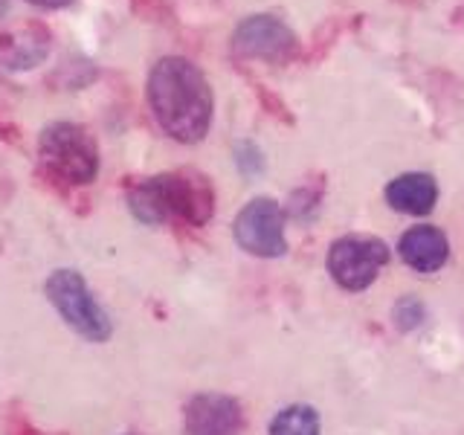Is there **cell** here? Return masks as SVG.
<instances>
[{
	"label": "cell",
	"mask_w": 464,
	"mask_h": 435,
	"mask_svg": "<svg viewBox=\"0 0 464 435\" xmlns=\"http://www.w3.org/2000/svg\"><path fill=\"white\" fill-rule=\"evenodd\" d=\"M149 105L157 125L178 142H200L212 125V87L188 58H160L149 72Z\"/></svg>",
	"instance_id": "6da1fadb"
},
{
	"label": "cell",
	"mask_w": 464,
	"mask_h": 435,
	"mask_svg": "<svg viewBox=\"0 0 464 435\" xmlns=\"http://www.w3.org/2000/svg\"><path fill=\"white\" fill-rule=\"evenodd\" d=\"M128 209L142 224H166L171 218L203 227L215 215L212 183L200 171L183 169L145 178L128 192Z\"/></svg>",
	"instance_id": "7a4b0ae2"
},
{
	"label": "cell",
	"mask_w": 464,
	"mask_h": 435,
	"mask_svg": "<svg viewBox=\"0 0 464 435\" xmlns=\"http://www.w3.org/2000/svg\"><path fill=\"white\" fill-rule=\"evenodd\" d=\"M38 157L53 178L72 186L93 183L99 174V145L91 130L79 122H53L44 128Z\"/></svg>",
	"instance_id": "3957f363"
},
{
	"label": "cell",
	"mask_w": 464,
	"mask_h": 435,
	"mask_svg": "<svg viewBox=\"0 0 464 435\" xmlns=\"http://www.w3.org/2000/svg\"><path fill=\"white\" fill-rule=\"evenodd\" d=\"M47 302L58 311L64 323L84 337L87 343H108L113 334V323L108 311L102 308L93 290L87 287L84 276L79 270H53L44 282Z\"/></svg>",
	"instance_id": "277c9868"
},
{
	"label": "cell",
	"mask_w": 464,
	"mask_h": 435,
	"mask_svg": "<svg viewBox=\"0 0 464 435\" xmlns=\"http://www.w3.org/2000/svg\"><path fill=\"white\" fill-rule=\"evenodd\" d=\"M389 261V246L374 236H345L328 250V273L343 290H366Z\"/></svg>",
	"instance_id": "5b68a950"
},
{
	"label": "cell",
	"mask_w": 464,
	"mask_h": 435,
	"mask_svg": "<svg viewBox=\"0 0 464 435\" xmlns=\"http://www.w3.org/2000/svg\"><path fill=\"white\" fill-rule=\"evenodd\" d=\"M232 236L244 253L258 258H279L287 253L285 209L273 198H256L238 212Z\"/></svg>",
	"instance_id": "8992f818"
},
{
	"label": "cell",
	"mask_w": 464,
	"mask_h": 435,
	"mask_svg": "<svg viewBox=\"0 0 464 435\" xmlns=\"http://www.w3.org/2000/svg\"><path fill=\"white\" fill-rule=\"evenodd\" d=\"M232 53L241 58H258L267 64H287L299 53V38L285 21L273 14H250L232 33Z\"/></svg>",
	"instance_id": "52a82bcc"
},
{
	"label": "cell",
	"mask_w": 464,
	"mask_h": 435,
	"mask_svg": "<svg viewBox=\"0 0 464 435\" xmlns=\"http://www.w3.org/2000/svg\"><path fill=\"white\" fill-rule=\"evenodd\" d=\"M186 435H238L244 430V410L236 398L200 392L183 410Z\"/></svg>",
	"instance_id": "ba28073f"
},
{
	"label": "cell",
	"mask_w": 464,
	"mask_h": 435,
	"mask_svg": "<svg viewBox=\"0 0 464 435\" xmlns=\"http://www.w3.org/2000/svg\"><path fill=\"white\" fill-rule=\"evenodd\" d=\"M401 258L418 273H435L447 265L450 244L439 227H412L401 236Z\"/></svg>",
	"instance_id": "9c48e42d"
},
{
	"label": "cell",
	"mask_w": 464,
	"mask_h": 435,
	"mask_svg": "<svg viewBox=\"0 0 464 435\" xmlns=\"http://www.w3.org/2000/svg\"><path fill=\"white\" fill-rule=\"evenodd\" d=\"M386 200L392 209L406 215H427L432 212L435 200H439V183L432 174L424 171H406L386 186Z\"/></svg>",
	"instance_id": "30bf717a"
},
{
	"label": "cell",
	"mask_w": 464,
	"mask_h": 435,
	"mask_svg": "<svg viewBox=\"0 0 464 435\" xmlns=\"http://www.w3.org/2000/svg\"><path fill=\"white\" fill-rule=\"evenodd\" d=\"M50 50V33L47 29H24V35H9L0 44V62L9 70H26L35 67Z\"/></svg>",
	"instance_id": "8fae6325"
},
{
	"label": "cell",
	"mask_w": 464,
	"mask_h": 435,
	"mask_svg": "<svg viewBox=\"0 0 464 435\" xmlns=\"http://www.w3.org/2000/svg\"><path fill=\"white\" fill-rule=\"evenodd\" d=\"M270 435H319V415L314 406L294 403L270 420Z\"/></svg>",
	"instance_id": "7c38bea8"
},
{
	"label": "cell",
	"mask_w": 464,
	"mask_h": 435,
	"mask_svg": "<svg viewBox=\"0 0 464 435\" xmlns=\"http://www.w3.org/2000/svg\"><path fill=\"white\" fill-rule=\"evenodd\" d=\"M236 166L244 178H256V174L265 171V154H261L253 142H238L236 145Z\"/></svg>",
	"instance_id": "4fadbf2b"
},
{
	"label": "cell",
	"mask_w": 464,
	"mask_h": 435,
	"mask_svg": "<svg viewBox=\"0 0 464 435\" xmlns=\"http://www.w3.org/2000/svg\"><path fill=\"white\" fill-rule=\"evenodd\" d=\"M424 316H427L424 304H420L415 296H406V299H401V302L395 304V325H398L401 331H412V328H418L420 323H424Z\"/></svg>",
	"instance_id": "5bb4252c"
},
{
	"label": "cell",
	"mask_w": 464,
	"mask_h": 435,
	"mask_svg": "<svg viewBox=\"0 0 464 435\" xmlns=\"http://www.w3.org/2000/svg\"><path fill=\"white\" fill-rule=\"evenodd\" d=\"M302 192H304V200H308V207L314 209V207H316V200H319V195H316V192H308V188H302ZM302 207H304V203H290V212H294L296 218H302Z\"/></svg>",
	"instance_id": "9a60e30c"
},
{
	"label": "cell",
	"mask_w": 464,
	"mask_h": 435,
	"mask_svg": "<svg viewBox=\"0 0 464 435\" xmlns=\"http://www.w3.org/2000/svg\"><path fill=\"white\" fill-rule=\"evenodd\" d=\"M29 4H35L41 9H64L72 4V0H29Z\"/></svg>",
	"instance_id": "2e32d148"
},
{
	"label": "cell",
	"mask_w": 464,
	"mask_h": 435,
	"mask_svg": "<svg viewBox=\"0 0 464 435\" xmlns=\"http://www.w3.org/2000/svg\"><path fill=\"white\" fill-rule=\"evenodd\" d=\"M6 12H9V0H0V18H4Z\"/></svg>",
	"instance_id": "e0dca14e"
},
{
	"label": "cell",
	"mask_w": 464,
	"mask_h": 435,
	"mask_svg": "<svg viewBox=\"0 0 464 435\" xmlns=\"http://www.w3.org/2000/svg\"><path fill=\"white\" fill-rule=\"evenodd\" d=\"M128 435H134V432H128Z\"/></svg>",
	"instance_id": "ac0fdd59"
}]
</instances>
